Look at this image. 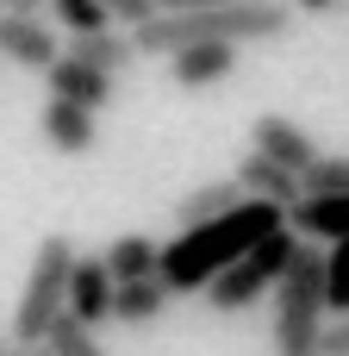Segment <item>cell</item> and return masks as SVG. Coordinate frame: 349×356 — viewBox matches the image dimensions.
I'll use <instances>...</instances> for the list:
<instances>
[{
	"mask_svg": "<svg viewBox=\"0 0 349 356\" xmlns=\"http://www.w3.org/2000/svg\"><path fill=\"white\" fill-rule=\"evenodd\" d=\"M287 225V213L281 207H269V200H237L231 213H219V219H206V225H187L175 244H162V263H156V282L169 288V300L175 294H206L244 250H256L269 232H281Z\"/></svg>",
	"mask_w": 349,
	"mask_h": 356,
	"instance_id": "1",
	"label": "cell"
},
{
	"mask_svg": "<svg viewBox=\"0 0 349 356\" xmlns=\"http://www.w3.org/2000/svg\"><path fill=\"white\" fill-rule=\"evenodd\" d=\"M293 31V0H244V6H194V13H156L131 31L137 56H175L194 44H281Z\"/></svg>",
	"mask_w": 349,
	"mask_h": 356,
	"instance_id": "2",
	"label": "cell"
},
{
	"mask_svg": "<svg viewBox=\"0 0 349 356\" xmlns=\"http://www.w3.org/2000/svg\"><path fill=\"white\" fill-rule=\"evenodd\" d=\"M318 332H325V250L300 238V257L275 282V350L318 356Z\"/></svg>",
	"mask_w": 349,
	"mask_h": 356,
	"instance_id": "3",
	"label": "cell"
},
{
	"mask_svg": "<svg viewBox=\"0 0 349 356\" xmlns=\"http://www.w3.org/2000/svg\"><path fill=\"white\" fill-rule=\"evenodd\" d=\"M69 269H75V244L62 232H50L31 257V275L19 288V307H12V344H44L50 319L62 313V294H69Z\"/></svg>",
	"mask_w": 349,
	"mask_h": 356,
	"instance_id": "4",
	"label": "cell"
},
{
	"mask_svg": "<svg viewBox=\"0 0 349 356\" xmlns=\"http://www.w3.org/2000/svg\"><path fill=\"white\" fill-rule=\"evenodd\" d=\"M300 257V238L281 225V232H269L256 250H244L212 288H206V307L212 313H244V307H256L262 294H275V282L287 275V263Z\"/></svg>",
	"mask_w": 349,
	"mask_h": 356,
	"instance_id": "5",
	"label": "cell"
},
{
	"mask_svg": "<svg viewBox=\"0 0 349 356\" xmlns=\"http://www.w3.org/2000/svg\"><path fill=\"white\" fill-rule=\"evenodd\" d=\"M250 150H256V156H269V163H281L287 175H306V169L318 163L312 131H306L300 119H287V113H262V119L250 125Z\"/></svg>",
	"mask_w": 349,
	"mask_h": 356,
	"instance_id": "6",
	"label": "cell"
},
{
	"mask_svg": "<svg viewBox=\"0 0 349 356\" xmlns=\"http://www.w3.org/2000/svg\"><path fill=\"white\" fill-rule=\"evenodd\" d=\"M0 56H6L12 69L44 75V69L62 56V44H56V31H50L44 13H37V19H25V13H0Z\"/></svg>",
	"mask_w": 349,
	"mask_h": 356,
	"instance_id": "7",
	"label": "cell"
},
{
	"mask_svg": "<svg viewBox=\"0 0 349 356\" xmlns=\"http://www.w3.org/2000/svg\"><path fill=\"white\" fill-rule=\"evenodd\" d=\"M112 288H119V282L106 275V263L75 250V269H69L62 313H69V319H81V325H106V319H112Z\"/></svg>",
	"mask_w": 349,
	"mask_h": 356,
	"instance_id": "8",
	"label": "cell"
},
{
	"mask_svg": "<svg viewBox=\"0 0 349 356\" xmlns=\"http://www.w3.org/2000/svg\"><path fill=\"white\" fill-rule=\"evenodd\" d=\"M44 75H50V100H75V106H87V113H100V106L112 100V88H119V81H106L100 69H87V63L69 56V50H62Z\"/></svg>",
	"mask_w": 349,
	"mask_h": 356,
	"instance_id": "9",
	"label": "cell"
},
{
	"mask_svg": "<svg viewBox=\"0 0 349 356\" xmlns=\"http://www.w3.org/2000/svg\"><path fill=\"white\" fill-rule=\"evenodd\" d=\"M37 131H44V144H50V150H62V156H81V150H94V138H100L94 113H87V106H75V100H44Z\"/></svg>",
	"mask_w": 349,
	"mask_h": 356,
	"instance_id": "10",
	"label": "cell"
},
{
	"mask_svg": "<svg viewBox=\"0 0 349 356\" xmlns=\"http://www.w3.org/2000/svg\"><path fill=\"white\" fill-rule=\"evenodd\" d=\"M231 181H237L244 200H269V207H281V213L300 200V175H287L281 163H269V156H256V150L237 156V175H231Z\"/></svg>",
	"mask_w": 349,
	"mask_h": 356,
	"instance_id": "11",
	"label": "cell"
},
{
	"mask_svg": "<svg viewBox=\"0 0 349 356\" xmlns=\"http://www.w3.org/2000/svg\"><path fill=\"white\" fill-rule=\"evenodd\" d=\"M169 75L175 88H219L237 75V50L231 44H194V50H175L169 56Z\"/></svg>",
	"mask_w": 349,
	"mask_h": 356,
	"instance_id": "12",
	"label": "cell"
},
{
	"mask_svg": "<svg viewBox=\"0 0 349 356\" xmlns=\"http://www.w3.org/2000/svg\"><path fill=\"white\" fill-rule=\"evenodd\" d=\"M287 232L306 238V244H337V238H349V194H337V200H293L287 207Z\"/></svg>",
	"mask_w": 349,
	"mask_h": 356,
	"instance_id": "13",
	"label": "cell"
},
{
	"mask_svg": "<svg viewBox=\"0 0 349 356\" xmlns=\"http://www.w3.org/2000/svg\"><path fill=\"white\" fill-rule=\"evenodd\" d=\"M69 56H81L87 69H100L106 81H125L131 69H137V44H131V31H94V38H75V44H62Z\"/></svg>",
	"mask_w": 349,
	"mask_h": 356,
	"instance_id": "14",
	"label": "cell"
},
{
	"mask_svg": "<svg viewBox=\"0 0 349 356\" xmlns=\"http://www.w3.org/2000/svg\"><path fill=\"white\" fill-rule=\"evenodd\" d=\"M100 263H106V275H112V282H156L162 244H156V238H144V232H125V238H112V244L100 250Z\"/></svg>",
	"mask_w": 349,
	"mask_h": 356,
	"instance_id": "15",
	"label": "cell"
},
{
	"mask_svg": "<svg viewBox=\"0 0 349 356\" xmlns=\"http://www.w3.org/2000/svg\"><path fill=\"white\" fill-rule=\"evenodd\" d=\"M244 194H237V181H206V188H194V194H181L175 200V225L187 232V225H206V219H219V213H231Z\"/></svg>",
	"mask_w": 349,
	"mask_h": 356,
	"instance_id": "16",
	"label": "cell"
},
{
	"mask_svg": "<svg viewBox=\"0 0 349 356\" xmlns=\"http://www.w3.org/2000/svg\"><path fill=\"white\" fill-rule=\"evenodd\" d=\"M162 307H169V288L162 282H119L112 288V319L119 325H150Z\"/></svg>",
	"mask_w": 349,
	"mask_h": 356,
	"instance_id": "17",
	"label": "cell"
},
{
	"mask_svg": "<svg viewBox=\"0 0 349 356\" xmlns=\"http://www.w3.org/2000/svg\"><path fill=\"white\" fill-rule=\"evenodd\" d=\"M349 194V150H318V163L300 175V200H337Z\"/></svg>",
	"mask_w": 349,
	"mask_h": 356,
	"instance_id": "18",
	"label": "cell"
},
{
	"mask_svg": "<svg viewBox=\"0 0 349 356\" xmlns=\"http://www.w3.org/2000/svg\"><path fill=\"white\" fill-rule=\"evenodd\" d=\"M44 350H50V356H106V350H100V338H94V325H81V319H69V313L50 319Z\"/></svg>",
	"mask_w": 349,
	"mask_h": 356,
	"instance_id": "19",
	"label": "cell"
},
{
	"mask_svg": "<svg viewBox=\"0 0 349 356\" xmlns=\"http://www.w3.org/2000/svg\"><path fill=\"white\" fill-rule=\"evenodd\" d=\"M325 319H349V238L325 250Z\"/></svg>",
	"mask_w": 349,
	"mask_h": 356,
	"instance_id": "20",
	"label": "cell"
},
{
	"mask_svg": "<svg viewBox=\"0 0 349 356\" xmlns=\"http://www.w3.org/2000/svg\"><path fill=\"white\" fill-rule=\"evenodd\" d=\"M44 6H50V19H56L69 38H94V31H106L100 0H44Z\"/></svg>",
	"mask_w": 349,
	"mask_h": 356,
	"instance_id": "21",
	"label": "cell"
},
{
	"mask_svg": "<svg viewBox=\"0 0 349 356\" xmlns=\"http://www.w3.org/2000/svg\"><path fill=\"white\" fill-rule=\"evenodd\" d=\"M100 13H106V25L137 31V25H150V19H156V0H100Z\"/></svg>",
	"mask_w": 349,
	"mask_h": 356,
	"instance_id": "22",
	"label": "cell"
},
{
	"mask_svg": "<svg viewBox=\"0 0 349 356\" xmlns=\"http://www.w3.org/2000/svg\"><path fill=\"white\" fill-rule=\"evenodd\" d=\"M318 356H349V319H325V332H318Z\"/></svg>",
	"mask_w": 349,
	"mask_h": 356,
	"instance_id": "23",
	"label": "cell"
},
{
	"mask_svg": "<svg viewBox=\"0 0 349 356\" xmlns=\"http://www.w3.org/2000/svg\"><path fill=\"white\" fill-rule=\"evenodd\" d=\"M194 6H244V0H156V13H194Z\"/></svg>",
	"mask_w": 349,
	"mask_h": 356,
	"instance_id": "24",
	"label": "cell"
},
{
	"mask_svg": "<svg viewBox=\"0 0 349 356\" xmlns=\"http://www.w3.org/2000/svg\"><path fill=\"white\" fill-rule=\"evenodd\" d=\"M0 13H25V19H37V13H44V0H0Z\"/></svg>",
	"mask_w": 349,
	"mask_h": 356,
	"instance_id": "25",
	"label": "cell"
},
{
	"mask_svg": "<svg viewBox=\"0 0 349 356\" xmlns=\"http://www.w3.org/2000/svg\"><path fill=\"white\" fill-rule=\"evenodd\" d=\"M6 356H50L44 344H6Z\"/></svg>",
	"mask_w": 349,
	"mask_h": 356,
	"instance_id": "26",
	"label": "cell"
},
{
	"mask_svg": "<svg viewBox=\"0 0 349 356\" xmlns=\"http://www.w3.org/2000/svg\"><path fill=\"white\" fill-rule=\"evenodd\" d=\"M300 6H306V13H325V6H337V0H300Z\"/></svg>",
	"mask_w": 349,
	"mask_h": 356,
	"instance_id": "27",
	"label": "cell"
},
{
	"mask_svg": "<svg viewBox=\"0 0 349 356\" xmlns=\"http://www.w3.org/2000/svg\"><path fill=\"white\" fill-rule=\"evenodd\" d=\"M6 344H12V338H0V356H6Z\"/></svg>",
	"mask_w": 349,
	"mask_h": 356,
	"instance_id": "28",
	"label": "cell"
}]
</instances>
